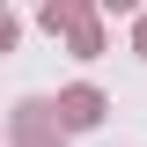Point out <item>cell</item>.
Segmentation results:
<instances>
[{"label":"cell","instance_id":"1","mask_svg":"<svg viewBox=\"0 0 147 147\" xmlns=\"http://www.w3.org/2000/svg\"><path fill=\"white\" fill-rule=\"evenodd\" d=\"M59 110H66V125H96V118H103V96H96V88H74Z\"/></svg>","mask_w":147,"mask_h":147},{"label":"cell","instance_id":"2","mask_svg":"<svg viewBox=\"0 0 147 147\" xmlns=\"http://www.w3.org/2000/svg\"><path fill=\"white\" fill-rule=\"evenodd\" d=\"M140 52H147V22H140Z\"/></svg>","mask_w":147,"mask_h":147},{"label":"cell","instance_id":"3","mask_svg":"<svg viewBox=\"0 0 147 147\" xmlns=\"http://www.w3.org/2000/svg\"><path fill=\"white\" fill-rule=\"evenodd\" d=\"M110 7H132V0H110Z\"/></svg>","mask_w":147,"mask_h":147}]
</instances>
